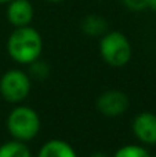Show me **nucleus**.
I'll return each mask as SVG.
<instances>
[{"instance_id":"13","label":"nucleus","mask_w":156,"mask_h":157,"mask_svg":"<svg viewBox=\"0 0 156 157\" xmlns=\"http://www.w3.org/2000/svg\"><path fill=\"white\" fill-rule=\"evenodd\" d=\"M127 8L133 11H141L148 7V0H122Z\"/></svg>"},{"instance_id":"6","label":"nucleus","mask_w":156,"mask_h":157,"mask_svg":"<svg viewBox=\"0 0 156 157\" xmlns=\"http://www.w3.org/2000/svg\"><path fill=\"white\" fill-rule=\"evenodd\" d=\"M133 131L141 142L148 145L156 144V114L144 112L134 119Z\"/></svg>"},{"instance_id":"18","label":"nucleus","mask_w":156,"mask_h":157,"mask_svg":"<svg viewBox=\"0 0 156 157\" xmlns=\"http://www.w3.org/2000/svg\"><path fill=\"white\" fill-rule=\"evenodd\" d=\"M155 157H156V156H155Z\"/></svg>"},{"instance_id":"7","label":"nucleus","mask_w":156,"mask_h":157,"mask_svg":"<svg viewBox=\"0 0 156 157\" xmlns=\"http://www.w3.org/2000/svg\"><path fill=\"white\" fill-rule=\"evenodd\" d=\"M33 18V7L29 0H11L7 7V19L15 28L26 26Z\"/></svg>"},{"instance_id":"10","label":"nucleus","mask_w":156,"mask_h":157,"mask_svg":"<svg viewBox=\"0 0 156 157\" xmlns=\"http://www.w3.org/2000/svg\"><path fill=\"white\" fill-rule=\"evenodd\" d=\"M0 157H30V152L24 142L15 139L0 146Z\"/></svg>"},{"instance_id":"3","label":"nucleus","mask_w":156,"mask_h":157,"mask_svg":"<svg viewBox=\"0 0 156 157\" xmlns=\"http://www.w3.org/2000/svg\"><path fill=\"white\" fill-rule=\"evenodd\" d=\"M99 52L107 63L112 66H123L131 58V46L123 33L115 30L102 36Z\"/></svg>"},{"instance_id":"11","label":"nucleus","mask_w":156,"mask_h":157,"mask_svg":"<svg viewBox=\"0 0 156 157\" xmlns=\"http://www.w3.org/2000/svg\"><path fill=\"white\" fill-rule=\"evenodd\" d=\"M113 157H151V156L144 147L137 146V145H126V146L120 147Z\"/></svg>"},{"instance_id":"15","label":"nucleus","mask_w":156,"mask_h":157,"mask_svg":"<svg viewBox=\"0 0 156 157\" xmlns=\"http://www.w3.org/2000/svg\"><path fill=\"white\" fill-rule=\"evenodd\" d=\"M93 157H108V156H105V155H102V153H98V155H94Z\"/></svg>"},{"instance_id":"16","label":"nucleus","mask_w":156,"mask_h":157,"mask_svg":"<svg viewBox=\"0 0 156 157\" xmlns=\"http://www.w3.org/2000/svg\"><path fill=\"white\" fill-rule=\"evenodd\" d=\"M47 2H50V3H60V2H62V0H47Z\"/></svg>"},{"instance_id":"8","label":"nucleus","mask_w":156,"mask_h":157,"mask_svg":"<svg viewBox=\"0 0 156 157\" xmlns=\"http://www.w3.org/2000/svg\"><path fill=\"white\" fill-rule=\"evenodd\" d=\"M37 157H77L73 147L60 139L49 141L41 146Z\"/></svg>"},{"instance_id":"5","label":"nucleus","mask_w":156,"mask_h":157,"mask_svg":"<svg viewBox=\"0 0 156 157\" xmlns=\"http://www.w3.org/2000/svg\"><path fill=\"white\" fill-rule=\"evenodd\" d=\"M97 108L104 116L116 117L127 110L129 108V98L124 92L118 90L107 91L98 98Z\"/></svg>"},{"instance_id":"4","label":"nucleus","mask_w":156,"mask_h":157,"mask_svg":"<svg viewBox=\"0 0 156 157\" xmlns=\"http://www.w3.org/2000/svg\"><path fill=\"white\" fill-rule=\"evenodd\" d=\"M30 90V80L22 71L13 69L0 78V94L8 102H21L28 97Z\"/></svg>"},{"instance_id":"2","label":"nucleus","mask_w":156,"mask_h":157,"mask_svg":"<svg viewBox=\"0 0 156 157\" xmlns=\"http://www.w3.org/2000/svg\"><path fill=\"white\" fill-rule=\"evenodd\" d=\"M7 128L17 141L26 142L37 135L40 130V119L33 109L18 106L8 114Z\"/></svg>"},{"instance_id":"9","label":"nucleus","mask_w":156,"mask_h":157,"mask_svg":"<svg viewBox=\"0 0 156 157\" xmlns=\"http://www.w3.org/2000/svg\"><path fill=\"white\" fill-rule=\"evenodd\" d=\"M108 25L102 17L99 15H87L82 22V29L88 36H101L105 33Z\"/></svg>"},{"instance_id":"17","label":"nucleus","mask_w":156,"mask_h":157,"mask_svg":"<svg viewBox=\"0 0 156 157\" xmlns=\"http://www.w3.org/2000/svg\"><path fill=\"white\" fill-rule=\"evenodd\" d=\"M11 0H0V4H2V3H10Z\"/></svg>"},{"instance_id":"1","label":"nucleus","mask_w":156,"mask_h":157,"mask_svg":"<svg viewBox=\"0 0 156 157\" xmlns=\"http://www.w3.org/2000/svg\"><path fill=\"white\" fill-rule=\"evenodd\" d=\"M41 48V36L36 29L29 28V25L17 28L7 41L8 54L19 63H32L40 57Z\"/></svg>"},{"instance_id":"12","label":"nucleus","mask_w":156,"mask_h":157,"mask_svg":"<svg viewBox=\"0 0 156 157\" xmlns=\"http://www.w3.org/2000/svg\"><path fill=\"white\" fill-rule=\"evenodd\" d=\"M47 72H49L47 65H44V63H41V62H37V59L32 62V75L33 76H36L37 78H43L47 76Z\"/></svg>"},{"instance_id":"14","label":"nucleus","mask_w":156,"mask_h":157,"mask_svg":"<svg viewBox=\"0 0 156 157\" xmlns=\"http://www.w3.org/2000/svg\"><path fill=\"white\" fill-rule=\"evenodd\" d=\"M148 7L151 8V10L156 11V0H148Z\"/></svg>"}]
</instances>
